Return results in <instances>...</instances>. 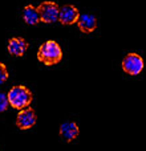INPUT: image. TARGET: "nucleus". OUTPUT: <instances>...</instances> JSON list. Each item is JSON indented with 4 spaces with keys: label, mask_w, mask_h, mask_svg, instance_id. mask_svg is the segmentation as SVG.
Instances as JSON below:
<instances>
[{
    "label": "nucleus",
    "mask_w": 146,
    "mask_h": 151,
    "mask_svg": "<svg viewBox=\"0 0 146 151\" xmlns=\"http://www.w3.org/2000/svg\"><path fill=\"white\" fill-rule=\"evenodd\" d=\"M8 101L9 105L13 109H25L31 105L33 96H32V91L29 90L27 86L24 85H15L11 88V90L8 91Z\"/></svg>",
    "instance_id": "f03ea898"
},
{
    "label": "nucleus",
    "mask_w": 146,
    "mask_h": 151,
    "mask_svg": "<svg viewBox=\"0 0 146 151\" xmlns=\"http://www.w3.org/2000/svg\"><path fill=\"white\" fill-rule=\"evenodd\" d=\"M63 58V50L60 45L53 40H48L40 45L37 50V60L45 65H56Z\"/></svg>",
    "instance_id": "f257e3e1"
},
{
    "label": "nucleus",
    "mask_w": 146,
    "mask_h": 151,
    "mask_svg": "<svg viewBox=\"0 0 146 151\" xmlns=\"http://www.w3.org/2000/svg\"><path fill=\"white\" fill-rule=\"evenodd\" d=\"M8 53L15 57H23L24 53L28 49V42L23 37H12L8 41Z\"/></svg>",
    "instance_id": "0eeeda50"
},
{
    "label": "nucleus",
    "mask_w": 146,
    "mask_h": 151,
    "mask_svg": "<svg viewBox=\"0 0 146 151\" xmlns=\"http://www.w3.org/2000/svg\"><path fill=\"white\" fill-rule=\"evenodd\" d=\"M37 11H39L40 15V21H43L45 24L55 23V21L59 20L60 7L55 1H43L37 7Z\"/></svg>",
    "instance_id": "20e7f679"
},
{
    "label": "nucleus",
    "mask_w": 146,
    "mask_h": 151,
    "mask_svg": "<svg viewBox=\"0 0 146 151\" xmlns=\"http://www.w3.org/2000/svg\"><path fill=\"white\" fill-rule=\"evenodd\" d=\"M77 25L82 33H92L97 29V19L94 15L84 13V15H80V17H78Z\"/></svg>",
    "instance_id": "6e6552de"
},
{
    "label": "nucleus",
    "mask_w": 146,
    "mask_h": 151,
    "mask_svg": "<svg viewBox=\"0 0 146 151\" xmlns=\"http://www.w3.org/2000/svg\"><path fill=\"white\" fill-rule=\"evenodd\" d=\"M37 122V115L32 107H25L19 111L17 117H16V126L20 130H28V129L33 127Z\"/></svg>",
    "instance_id": "39448f33"
},
{
    "label": "nucleus",
    "mask_w": 146,
    "mask_h": 151,
    "mask_svg": "<svg viewBox=\"0 0 146 151\" xmlns=\"http://www.w3.org/2000/svg\"><path fill=\"white\" fill-rule=\"evenodd\" d=\"M8 76L9 74H8L7 66H5L3 63H0V85H3V83L8 80Z\"/></svg>",
    "instance_id": "f8f14e48"
},
{
    "label": "nucleus",
    "mask_w": 146,
    "mask_h": 151,
    "mask_svg": "<svg viewBox=\"0 0 146 151\" xmlns=\"http://www.w3.org/2000/svg\"><path fill=\"white\" fill-rule=\"evenodd\" d=\"M23 19L25 21V24L28 25H36L40 23V15L37 7H33L32 4H28L24 7L23 9Z\"/></svg>",
    "instance_id": "9d476101"
},
{
    "label": "nucleus",
    "mask_w": 146,
    "mask_h": 151,
    "mask_svg": "<svg viewBox=\"0 0 146 151\" xmlns=\"http://www.w3.org/2000/svg\"><path fill=\"white\" fill-rule=\"evenodd\" d=\"M78 17H80V12H78V9L74 5L66 4L60 8L59 21H60L63 25H72V24H76Z\"/></svg>",
    "instance_id": "423d86ee"
},
{
    "label": "nucleus",
    "mask_w": 146,
    "mask_h": 151,
    "mask_svg": "<svg viewBox=\"0 0 146 151\" xmlns=\"http://www.w3.org/2000/svg\"><path fill=\"white\" fill-rule=\"evenodd\" d=\"M80 134V129H78L77 123L76 122H64L63 125L60 126V137L64 139L65 142H72L74 141L76 138Z\"/></svg>",
    "instance_id": "1a4fd4ad"
},
{
    "label": "nucleus",
    "mask_w": 146,
    "mask_h": 151,
    "mask_svg": "<svg viewBox=\"0 0 146 151\" xmlns=\"http://www.w3.org/2000/svg\"><path fill=\"white\" fill-rule=\"evenodd\" d=\"M8 105H9V101H8V96L7 94H4L3 91H0V113L5 111L8 107Z\"/></svg>",
    "instance_id": "9b49d317"
},
{
    "label": "nucleus",
    "mask_w": 146,
    "mask_h": 151,
    "mask_svg": "<svg viewBox=\"0 0 146 151\" xmlns=\"http://www.w3.org/2000/svg\"><path fill=\"white\" fill-rule=\"evenodd\" d=\"M144 58L137 53H128L122 60V70L130 76H137L144 70Z\"/></svg>",
    "instance_id": "7ed1b4c3"
}]
</instances>
